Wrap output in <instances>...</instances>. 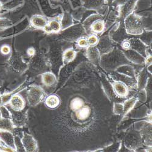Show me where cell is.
Returning <instances> with one entry per match:
<instances>
[{
	"mask_svg": "<svg viewBox=\"0 0 152 152\" xmlns=\"http://www.w3.org/2000/svg\"><path fill=\"white\" fill-rule=\"evenodd\" d=\"M42 80L44 85L48 87H50L56 83L57 78L53 72H46L42 74Z\"/></svg>",
	"mask_w": 152,
	"mask_h": 152,
	"instance_id": "obj_21",
	"label": "cell"
},
{
	"mask_svg": "<svg viewBox=\"0 0 152 152\" xmlns=\"http://www.w3.org/2000/svg\"><path fill=\"white\" fill-rule=\"evenodd\" d=\"M124 28L128 35H140L145 29L144 18L132 12L124 19Z\"/></svg>",
	"mask_w": 152,
	"mask_h": 152,
	"instance_id": "obj_2",
	"label": "cell"
},
{
	"mask_svg": "<svg viewBox=\"0 0 152 152\" xmlns=\"http://www.w3.org/2000/svg\"><path fill=\"white\" fill-rule=\"evenodd\" d=\"M14 125L10 119L0 118V130H6L11 132L14 129Z\"/></svg>",
	"mask_w": 152,
	"mask_h": 152,
	"instance_id": "obj_27",
	"label": "cell"
},
{
	"mask_svg": "<svg viewBox=\"0 0 152 152\" xmlns=\"http://www.w3.org/2000/svg\"><path fill=\"white\" fill-rule=\"evenodd\" d=\"M137 0H127L124 5L118 7L119 17L121 19H125V17L132 14L136 5Z\"/></svg>",
	"mask_w": 152,
	"mask_h": 152,
	"instance_id": "obj_8",
	"label": "cell"
},
{
	"mask_svg": "<svg viewBox=\"0 0 152 152\" xmlns=\"http://www.w3.org/2000/svg\"><path fill=\"white\" fill-rule=\"evenodd\" d=\"M105 29V24L102 19H97L95 20L90 27V34H99L102 33Z\"/></svg>",
	"mask_w": 152,
	"mask_h": 152,
	"instance_id": "obj_18",
	"label": "cell"
},
{
	"mask_svg": "<svg viewBox=\"0 0 152 152\" xmlns=\"http://www.w3.org/2000/svg\"><path fill=\"white\" fill-rule=\"evenodd\" d=\"M26 103L24 98L20 94H16L12 96L9 100V105L14 111H22Z\"/></svg>",
	"mask_w": 152,
	"mask_h": 152,
	"instance_id": "obj_10",
	"label": "cell"
},
{
	"mask_svg": "<svg viewBox=\"0 0 152 152\" xmlns=\"http://www.w3.org/2000/svg\"><path fill=\"white\" fill-rule=\"evenodd\" d=\"M129 40L131 45L130 49L136 50L144 57H145L147 54V46L139 39H131Z\"/></svg>",
	"mask_w": 152,
	"mask_h": 152,
	"instance_id": "obj_12",
	"label": "cell"
},
{
	"mask_svg": "<svg viewBox=\"0 0 152 152\" xmlns=\"http://www.w3.org/2000/svg\"><path fill=\"white\" fill-rule=\"evenodd\" d=\"M0 112H1V117L7 119L11 118V114L4 107H1V108H0Z\"/></svg>",
	"mask_w": 152,
	"mask_h": 152,
	"instance_id": "obj_36",
	"label": "cell"
},
{
	"mask_svg": "<svg viewBox=\"0 0 152 152\" xmlns=\"http://www.w3.org/2000/svg\"><path fill=\"white\" fill-rule=\"evenodd\" d=\"M21 142L26 151H36L38 149L36 140L32 136L28 133H24L23 138L21 139Z\"/></svg>",
	"mask_w": 152,
	"mask_h": 152,
	"instance_id": "obj_6",
	"label": "cell"
},
{
	"mask_svg": "<svg viewBox=\"0 0 152 152\" xmlns=\"http://www.w3.org/2000/svg\"><path fill=\"white\" fill-rule=\"evenodd\" d=\"M105 1L108 3H112L114 0H105Z\"/></svg>",
	"mask_w": 152,
	"mask_h": 152,
	"instance_id": "obj_44",
	"label": "cell"
},
{
	"mask_svg": "<svg viewBox=\"0 0 152 152\" xmlns=\"http://www.w3.org/2000/svg\"><path fill=\"white\" fill-rule=\"evenodd\" d=\"M140 39L145 45L148 46L151 43V32L150 31H144L143 33L140 35Z\"/></svg>",
	"mask_w": 152,
	"mask_h": 152,
	"instance_id": "obj_31",
	"label": "cell"
},
{
	"mask_svg": "<svg viewBox=\"0 0 152 152\" xmlns=\"http://www.w3.org/2000/svg\"><path fill=\"white\" fill-rule=\"evenodd\" d=\"M53 1H56V2H58V1H60V0H53Z\"/></svg>",
	"mask_w": 152,
	"mask_h": 152,
	"instance_id": "obj_47",
	"label": "cell"
},
{
	"mask_svg": "<svg viewBox=\"0 0 152 152\" xmlns=\"http://www.w3.org/2000/svg\"><path fill=\"white\" fill-rule=\"evenodd\" d=\"M12 25L10 21L5 17H0V29H5Z\"/></svg>",
	"mask_w": 152,
	"mask_h": 152,
	"instance_id": "obj_35",
	"label": "cell"
},
{
	"mask_svg": "<svg viewBox=\"0 0 152 152\" xmlns=\"http://www.w3.org/2000/svg\"><path fill=\"white\" fill-rule=\"evenodd\" d=\"M76 43L79 48L82 49H86L88 47H89L88 45L87 38L85 37L84 36L81 37L76 40Z\"/></svg>",
	"mask_w": 152,
	"mask_h": 152,
	"instance_id": "obj_34",
	"label": "cell"
},
{
	"mask_svg": "<svg viewBox=\"0 0 152 152\" xmlns=\"http://www.w3.org/2000/svg\"><path fill=\"white\" fill-rule=\"evenodd\" d=\"M27 54L30 57H33L35 54V50L33 48H29L27 50Z\"/></svg>",
	"mask_w": 152,
	"mask_h": 152,
	"instance_id": "obj_42",
	"label": "cell"
},
{
	"mask_svg": "<svg viewBox=\"0 0 152 152\" xmlns=\"http://www.w3.org/2000/svg\"><path fill=\"white\" fill-rule=\"evenodd\" d=\"M77 57V52L73 48L66 49L62 55V60L64 64L71 63Z\"/></svg>",
	"mask_w": 152,
	"mask_h": 152,
	"instance_id": "obj_22",
	"label": "cell"
},
{
	"mask_svg": "<svg viewBox=\"0 0 152 152\" xmlns=\"http://www.w3.org/2000/svg\"><path fill=\"white\" fill-rule=\"evenodd\" d=\"M151 61H152V57L151 54H148L147 56L145 57V61H144V64L148 66L150 65H151Z\"/></svg>",
	"mask_w": 152,
	"mask_h": 152,
	"instance_id": "obj_40",
	"label": "cell"
},
{
	"mask_svg": "<svg viewBox=\"0 0 152 152\" xmlns=\"http://www.w3.org/2000/svg\"><path fill=\"white\" fill-rule=\"evenodd\" d=\"M1 139H0V148H2V145H1Z\"/></svg>",
	"mask_w": 152,
	"mask_h": 152,
	"instance_id": "obj_46",
	"label": "cell"
},
{
	"mask_svg": "<svg viewBox=\"0 0 152 152\" xmlns=\"http://www.w3.org/2000/svg\"><path fill=\"white\" fill-rule=\"evenodd\" d=\"M48 34H57L60 32L61 30V26L60 20L58 19H52L49 20L48 24L43 29Z\"/></svg>",
	"mask_w": 152,
	"mask_h": 152,
	"instance_id": "obj_15",
	"label": "cell"
},
{
	"mask_svg": "<svg viewBox=\"0 0 152 152\" xmlns=\"http://www.w3.org/2000/svg\"><path fill=\"white\" fill-rule=\"evenodd\" d=\"M113 113L117 115H122L124 113V105L122 103L115 102L113 105Z\"/></svg>",
	"mask_w": 152,
	"mask_h": 152,
	"instance_id": "obj_33",
	"label": "cell"
},
{
	"mask_svg": "<svg viewBox=\"0 0 152 152\" xmlns=\"http://www.w3.org/2000/svg\"><path fill=\"white\" fill-rule=\"evenodd\" d=\"M87 40L89 46H96L99 41V37L97 34H91L88 37Z\"/></svg>",
	"mask_w": 152,
	"mask_h": 152,
	"instance_id": "obj_32",
	"label": "cell"
},
{
	"mask_svg": "<svg viewBox=\"0 0 152 152\" xmlns=\"http://www.w3.org/2000/svg\"><path fill=\"white\" fill-rule=\"evenodd\" d=\"M45 104L46 106L50 109H56L59 106L60 100L57 95L51 94L45 98Z\"/></svg>",
	"mask_w": 152,
	"mask_h": 152,
	"instance_id": "obj_19",
	"label": "cell"
},
{
	"mask_svg": "<svg viewBox=\"0 0 152 152\" xmlns=\"http://www.w3.org/2000/svg\"><path fill=\"white\" fill-rule=\"evenodd\" d=\"M0 52L3 55H9L11 52V49L8 45H3L0 49Z\"/></svg>",
	"mask_w": 152,
	"mask_h": 152,
	"instance_id": "obj_38",
	"label": "cell"
},
{
	"mask_svg": "<svg viewBox=\"0 0 152 152\" xmlns=\"http://www.w3.org/2000/svg\"><path fill=\"white\" fill-rule=\"evenodd\" d=\"M148 79V71L145 68H144L136 77L137 88H138L139 90L145 89L146 88Z\"/></svg>",
	"mask_w": 152,
	"mask_h": 152,
	"instance_id": "obj_17",
	"label": "cell"
},
{
	"mask_svg": "<svg viewBox=\"0 0 152 152\" xmlns=\"http://www.w3.org/2000/svg\"><path fill=\"white\" fill-rule=\"evenodd\" d=\"M126 58L131 63L137 65H142L144 63L145 57H144L141 54L136 52V50L130 49L126 50L123 52Z\"/></svg>",
	"mask_w": 152,
	"mask_h": 152,
	"instance_id": "obj_9",
	"label": "cell"
},
{
	"mask_svg": "<svg viewBox=\"0 0 152 152\" xmlns=\"http://www.w3.org/2000/svg\"><path fill=\"white\" fill-rule=\"evenodd\" d=\"M96 47L101 55L108 53L114 49L113 40L110 36L107 35H104L100 39L99 38V41Z\"/></svg>",
	"mask_w": 152,
	"mask_h": 152,
	"instance_id": "obj_5",
	"label": "cell"
},
{
	"mask_svg": "<svg viewBox=\"0 0 152 152\" xmlns=\"http://www.w3.org/2000/svg\"><path fill=\"white\" fill-rule=\"evenodd\" d=\"M100 18H101V15H97V14L91 15L89 17H88V18L83 23V28H85V30L88 31L87 33L88 32V31H90V27L91 26V24L95 20H96L97 19H100Z\"/></svg>",
	"mask_w": 152,
	"mask_h": 152,
	"instance_id": "obj_29",
	"label": "cell"
},
{
	"mask_svg": "<svg viewBox=\"0 0 152 152\" xmlns=\"http://www.w3.org/2000/svg\"><path fill=\"white\" fill-rule=\"evenodd\" d=\"M125 34H127L126 33L125 28H124V26H120L119 27L117 28L116 29L114 30L113 33L110 37L111 38V39L112 40L116 41V42H122L124 40H125Z\"/></svg>",
	"mask_w": 152,
	"mask_h": 152,
	"instance_id": "obj_24",
	"label": "cell"
},
{
	"mask_svg": "<svg viewBox=\"0 0 152 152\" xmlns=\"http://www.w3.org/2000/svg\"><path fill=\"white\" fill-rule=\"evenodd\" d=\"M109 75L114 81H120L125 83L129 88H136L137 81L136 77H129L126 75L120 74L118 72H111Z\"/></svg>",
	"mask_w": 152,
	"mask_h": 152,
	"instance_id": "obj_4",
	"label": "cell"
},
{
	"mask_svg": "<svg viewBox=\"0 0 152 152\" xmlns=\"http://www.w3.org/2000/svg\"><path fill=\"white\" fill-rule=\"evenodd\" d=\"M85 105L83 100L80 97L74 98L70 103V108L72 111L75 112L80 110L82 107Z\"/></svg>",
	"mask_w": 152,
	"mask_h": 152,
	"instance_id": "obj_28",
	"label": "cell"
},
{
	"mask_svg": "<svg viewBox=\"0 0 152 152\" xmlns=\"http://www.w3.org/2000/svg\"><path fill=\"white\" fill-rule=\"evenodd\" d=\"M143 131L142 136L144 139V142L145 144L150 147L151 146V127L150 125L147 128L144 127Z\"/></svg>",
	"mask_w": 152,
	"mask_h": 152,
	"instance_id": "obj_30",
	"label": "cell"
},
{
	"mask_svg": "<svg viewBox=\"0 0 152 152\" xmlns=\"http://www.w3.org/2000/svg\"><path fill=\"white\" fill-rule=\"evenodd\" d=\"M27 98L31 106H36L45 98V93L40 86L33 85L28 90Z\"/></svg>",
	"mask_w": 152,
	"mask_h": 152,
	"instance_id": "obj_3",
	"label": "cell"
},
{
	"mask_svg": "<svg viewBox=\"0 0 152 152\" xmlns=\"http://www.w3.org/2000/svg\"><path fill=\"white\" fill-rule=\"evenodd\" d=\"M3 3L1 1V0H0V12L1 11L2 8H3Z\"/></svg>",
	"mask_w": 152,
	"mask_h": 152,
	"instance_id": "obj_43",
	"label": "cell"
},
{
	"mask_svg": "<svg viewBox=\"0 0 152 152\" xmlns=\"http://www.w3.org/2000/svg\"><path fill=\"white\" fill-rule=\"evenodd\" d=\"M83 6L90 10H99L104 7L105 0H81Z\"/></svg>",
	"mask_w": 152,
	"mask_h": 152,
	"instance_id": "obj_16",
	"label": "cell"
},
{
	"mask_svg": "<svg viewBox=\"0 0 152 152\" xmlns=\"http://www.w3.org/2000/svg\"><path fill=\"white\" fill-rule=\"evenodd\" d=\"M137 100L139 99V100L142 101V102H145L147 99V93H146V91L145 89H142L139 90L137 97Z\"/></svg>",
	"mask_w": 152,
	"mask_h": 152,
	"instance_id": "obj_37",
	"label": "cell"
},
{
	"mask_svg": "<svg viewBox=\"0 0 152 152\" xmlns=\"http://www.w3.org/2000/svg\"><path fill=\"white\" fill-rule=\"evenodd\" d=\"M115 71L116 72L126 75L129 77H136V72L134 68L130 64H125L118 67Z\"/></svg>",
	"mask_w": 152,
	"mask_h": 152,
	"instance_id": "obj_23",
	"label": "cell"
},
{
	"mask_svg": "<svg viewBox=\"0 0 152 152\" xmlns=\"http://www.w3.org/2000/svg\"><path fill=\"white\" fill-rule=\"evenodd\" d=\"M91 108L86 105H84L80 110L75 111V116L79 121H85L88 119L91 115Z\"/></svg>",
	"mask_w": 152,
	"mask_h": 152,
	"instance_id": "obj_20",
	"label": "cell"
},
{
	"mask_svg": "<svg viewBox=\"0 0 152 152\" xmlns=\"http://www.w3.org/2000/svg\"><path fill=\"white\" fill-rule=\"evenodd\" d=\"M86 54L87 58L94 64L100 63L101 54L96 46H89L86 48Z\"/></svg>",
	"mask_w": 152,
	"mask_h": 152,
	"instance_id": "obj_13",
	"label": "cell"
},
{
	"mask_svg": "<svg viewBox=\"0 0 152 152\" xmlns=\"http://www.w3.org/2000/svg\"><path fill=\"white\" fill-rule=\"evenodd\" d=\"M100 63L104 69L111 71H115L121 65L130 63L122 50L115 48L108 53L101 55Z\"/></svg>",
	"mask_w": 152,
	"mask_h": 152,
	"instance_id": "obj_1",
	"label": "cell"
},
{
	"mask_svg": "<svg viewBox=\"0 0 152 152\" xmlns=\"http://www.w3.org/2000/svg\"><path fill=\"white\" fill-rule=\"evenodd\" d=\"M126 1H127V0H114L112 4L118 7H119L124 5Z\"/></svg>",
	"mask_w": 152,
	"mask_h": 152,
	"instance_id": "obj_41",
	"label": "cell"
},
{
	"mask_svg": "<svg viewBox=\"0 0 152 152\" xmlns=\"http://www.w3.org/2000/svg\"><path fill=\"white\" fill-rule=\"evenodd\" d=\"M3 102V97L0 96V105H1Z\"/></svg>",
	"mask_w": 152,
	"mask_h": 152,
	"instance_id": "obj_45",
	"label": "cell"
},
{
	"mask_svg": "<svg viewBox=\"0 0 152 152\" xmlns=\"http://www.w3.org/2000/svg\"><path fill=\"white\" fill-rule=\"evenodd\" d=\"M0 139L7 146L15 149V137L10 131L0 130Z\"/></svg>",
	"mask_w": 152,
	"mask_h": 152,
	"instance_id": "obj_14",
	"label": "cell"
},
{
	"mask_svg": "<svg viewBox=\"0 0 152 152\" xmlns=\"http://www.w3.org/2000/svg\"><path fill=\"white\" fill-rule=\"evenodd\" d=\"M130 46H131V45H130V40L125 39L121 42V47L124 50H126L130 49Z\"/></svg>",
	"mask_w": 152,
	"mask_h": 152,
	"instance_id": "obj_39",
	"label": "cell"
},
{
	"mask_svg": "<svg viewBox=\"0 0 152 152\" xmlns=\"http://www.w3.org/2000/svg\"><path fill=\"white\" fill-rule=\"evenodd\" d=\"M60 23L61 26V30H65L72 26L74 24L73 17L69 14L65 13L63 15L60 20Z\"/></svg>",
	"mask_w": 152,
	"mask_h": 152,
	"instance_id": "obj_26",
	"label": "cell"
},
{
	"mask_svg": "<svg viewBox=\"0 0 152 152\" xmlns=\"http://www.w3.org/2000/svg\"><path fill=\"white\" fill-rule=\"evenodd\" d=\"M137 102V97H129V99H126L123 104L124 113L122 115L124 116H125L129 113H130L131 110L134 107Z\"/></svg>",
	"mask_w": 152,
	"mask_h": 152,
	"instance_id": "obj_25",
	"label": "cell"
},
{
	"mask_svg": "<svg viewBox=\"0 0 152 152\" xmlns=\"http://www.w3.org/2000/svg\"><path fill=\"white\" fill-rule=\"evenodd\" d=\"M112 87L114 93L118 97H126L130 93V88L122 82L114 81L112 83Z\"/></svg>",
	"mask_w": 152,
	"mask_h": 152,
	"instance_id": "obj_7",
	"label": "cell"
},
{
	"mask_svg": "<svg viewBox=\"0 0 152 152\" xmlns=\"http://www.w3.org/2000/svg\"><path fill=\"white\" fill-rule=\"evenodd\" d=\"M31 26L38 29H44L48 24L49 20L43 15L36 14L33 15L30 20Z\"/></svg>",
	"mask_w": 152,
	"mask_h": 152,
	"instance_id": "obj_11",
	"label": "cell"
}]
</instances>
